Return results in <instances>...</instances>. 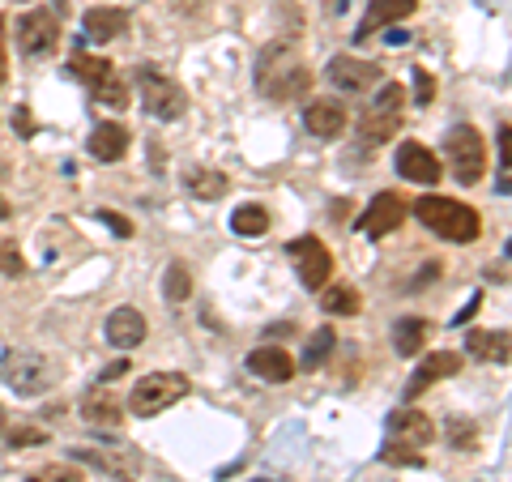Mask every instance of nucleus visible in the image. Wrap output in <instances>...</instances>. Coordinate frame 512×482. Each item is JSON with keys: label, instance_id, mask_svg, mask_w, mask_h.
<instances>
[{"label": "nucleus", "instance_id": "nucleus-35", "mask_svg": "<svg viewBox=\"0 0 512 482\" xmlns=\"http://www.w3.org/2000/svg\"><path fill=\"white\" fill-rule=\"evenodd\" d=\"M9 444L13 448H35V444H47V436H43L39 427H13L9 431Z\"/></svg>", "mask_w": 512, "mask_h": 482}, {"label": "nucleus", "instance_id": "nucleus-1", "mask_svg": "<svg viewBox=\"0 0 512 482\" xmlns=\"http://www.w3.org/2000/svg\"><path fill=\"white\" fill-rule=\"evenodd\" d=\"M414 218H419L427 231L448 239V244H474L478 231H483V222H478L470 205L448 201V197H419L414 201Z\"/></svg>", "mask_w": 512, "mask_h": 482}, {"label": "nucleus", "instance_id": "nucleus-3", "mask_svg": "<svg viewBox=\"0 0 512 482\" xmlns=\"http://www.w3.org/2000/svg\"><path fill=\"white\" fill-rule=\"evenodd\" d=\"M444 154H448V167H453L457 184L470 188V184L483 180V171H487V141H483V133H478L474 124L453 128V133L444 137Z\"/></svg>", "mask_w": 512, "mask_h": 482}, {"label": "nucleus", "instance_id": "nucleus-5", "mask_svg": "<svg viewBox=\"0 0 512 482\" xmlns=\"http://www.w3.org/2000/svg\"><path fill=\"white\" fill-rule=\"evenodd\" d=\"M180 397H188V376L180 372H150L137 380L133 397H128V410L141 414V419H154V414L171 410Z\"/></svg>", "mask_w": 512, "mask_h": 482}, {"label": "nucleus", "instance_id": "nucleus-29", "mask_svg": "<svg viewBox=\"0 0 512 482\" xmlns=\"http://www.w3.org/2000/svg\"><path fill=\"white\" fill-rule=\"evenodd\" d=\"M90 90H94V103H103V107H120V111L128 107V86L120 82V73H116V69H111V73L103 77V82H99V86H90Z\"/></svg>", "mask_w": 512, "mask_h": 482}, {"label": "nucleus", "instance_id": "nucleus-32", "mask_svg": "<svg viewBox=\"0 0 512 482\" xmlns=\"http://www.w3.org/2000/svg\"><path fill=\"white\" fill-rule=\"evenodd\" d=\"M26 482H86V474L73 470V465H43V470H35Z\"/></svg>", "mask_w": 512, "mask_h": 482}, {"label": "nucleus", "instance_id": "nucleus-15", "mask_svg": "<svg viewBox=\"0 0 512 482\" xmlns=\"http://www.w3.org/2000/svg\"><path fill=\"white\" fill-rule=\"evenodd\" d=\"M107 342L116 350H133L146 342V316H141L137 308H116L107 316Z\"/></svg>", "mask_w": 512, "mask_h": 482}, {"label": "nucleus", "instance_id": "nucleus-31", "mask_svg": "<svg viewBox=\"0 0 512 482\" xmlns=\"http://www.w3.org/2000/svg\"><path fill=\"white\" fill-rule=\"evenodd\" d=\"M0 273H5V278H22L26 273V261L13 239H0Z\"/></svg>", "mask_w": 512, "mask_h": 482}, {"label": "nucleus", "instance_id": "nucleus-12", "mask_svg": "<svg viewBox=\"0 0 512 482\" xmlns=\"http://www.w3.org/2000/svg\"><path fill=\"white\" fill-rule=\"evenodd\" d=\"M397 171H402L410 184H427V188L440 184V158L427 146H419V141H406V146L397 150Z\"/></svg>", "mask_w": 512, "mask_h": 482}, {"label": "nucleus", "instance_id": "nucleus-23", "mask_svg": "<svg viewBox=\"0 0 512 482\" xmlns=\"http://www.w3.org/2000/svg\"><path fill=\"white\" fill-rule=\"evenodd\" d=\"M184 188H188L197 201H218L222 192L231 188V180H227L222 171H214V167H188V171H184Z\"/></svg>", "mask_w": 512, "mask_h": 482}, {"label": "nucleus", "instance_id": "nucleus-17", "mask_svg": "<svg viewBox=\"0 0 512 482\" xmlns=\"http://www.w3.org/2000/svg\"><path fill=\"white\" fill-rule=\"evenodd\" d=\"M303 124H308V133L312 137H325V141H333V137H342V128H346V107L342 103H308L303 107Z\"/></svg>", "mask_w": 512, "mask_h": 482}, {"label": "nucleus", "instance_id": "nucleus-2", "mask_svg": "<svg viewBox=\"0 0 512 482\" xmlns=\"http://www.w3.org/2000/svg\"><path fill=\"white\" fill-rule=\"evenodd\" d=\"M137 90H141V103H146V111L154 120H180L188 111L184 86L171 82L158 64H141V69H137Z\"/></svg>", "mask_w": 512, "mask_h": 482}, {"label": "nucleus", "instance_id": "nucleus-25", "mask_svg": "<svg viewBox=\"0 0 512 482\" xmlns=\"http://www.w3.org/2000/svg\"><path fill=\"white\" fill-rule=\"evenodd\" d=\"M231 231L244 235V239H256L269 231V210L265 205H239V210L231 214Z\"/></svg>", "mask_w": 512, "mask_h": 482}, {"label": "nucleus", "instance_id": "nucleus-20", "mask_svg": "<svg viewBox=\"0 0 512 482\" xmlns=\"http://www.w3.org/2000/svg\"><path fill=\"white\" fill-rule=\"evenodd\" d=\"M466 350L478 363H508V333L504 329H474L466 337Z\"/></svg>", "mask_w": 512, "mask_h": 482}, {"label": "nucleus", "instance_id": "nucleus-8", "mask_svg": "<svg viewBox=\"0 0 512 482\" xmlns=\"http://www.w3.org/2000/svg\"><path fill=\"white\" fill-rule=\"evenodd\" d=\"M291 256H295L299 282L308 286V291H325V282L333 273V252L320 244L316 235H299V239H291Z\"/></svg>", "mask_w": 512, "mask_h": 482}, {"label": "nucleus", "instance_id": "nucleus-40", "mask_svg": "<svg viewBox=\"0 0 512 482\" xmlns=\"http://www.w3.org/2000/svg\"><path fill=\"white\" fill-rule=\"evenodd\" d=\"M9 214H13V205H9L5 197H0V218H9Z\"/></svg>", "mask_w": 512, "mask_h": 482}, {"label": "nucleus", "instance_id": "nucleus-38", "mask_svg": "<svg viewBox=\"0 0 512 482\" xmlns=\"http://www.w3.org/2000/svg\"><path fill=\"white\" fill-rule=\"evenodd\" d=\"M9 77V56H5V18H0V86Z\"/></svg>", "mask_w": 512, "mask_h": 482}, {"label": "nucleus", "instance_id": "nucleus-26", "mask_svg": "<svg viewBox=\"0 0 512 482\" xmlns=\"http://www.w3.org/2000/svg\"><path fill=\"white\" fill-rule=\"evenodd\" d=\"M320 308L333 316H355V312H363V299L355 286H329V291L320 295Z\"/></svg>", "mask_w": 512, "mask_h": 482}, {"label": "nucleus", "instance_id": "nucleus-34", "mask_svg": "<svg viewBox=\"0 0 512 482\" xmlns=\"http://www.w3.org/2000/svg\"><path fill=\"white\" fill-rule=\"evenodd\" d=\"M380 461H393V465H423V453L419 448H406V444H393V448H384Z\"/></svg>", "mask_w": 512, "mask_h": 482}, {"label": "nucleus", "instance_id": "nucleus-24", "mask_svg": "<svg viewBox=\"0 0 512 482\" xmlns=\"http://www.w3.org/2000/svg\"><path fill=\"white\" fill-rule=\"evenodd\" d=\"M427 337H431V325L419 316H406V320H397L393 325V346H397V355L402 359H414L419 350L427 346Z\"/></svg>", "mask_w": 512, "mask_h": 482}, {"label": "nucleus", "instance_id": "nucleus-16", "mask_svg": "<svg viewBox=\"0 0 512 482\" xmlns=\"http://www.w3.org/2000/svg\"><path fill=\"white\" fill-rule=\"evenodd\" d=\"M457 372H461V355H453V350H436V355H427L419 363V372H414V380L406 384V397H419L427 384L448 380V376H457Z\"/></svg>", "mask_w": 512, "mask_h": 482}, {"label": "nucleus", "instance_id": "nucleus-7", "mask_svg": "<svg viewBox=\"0 0 512 482\" xmlns=\"http://www.w3.org/2000/svg\"><path fill=\"white\" fill-rule=\"evenodd\" d=\"M73 457L94 465V470H103L116 482H137V474H141V457H137V448H128V444H90V448L82 444V448H73Z\"/></svg>", "mask_w": 512, "mask_h": 482}, {"label": "nucleus", "instance_id": "nucleus-30", "mask_svg": "<svg viewBox=\"0 0 512 482\" xmlns=\"http://www.w3.org/2000/svg\"><path fill=\"white\" fill-rule=\"evenodd\" d=\"M333 350V329L325 325V329H316L312 337H308V350H303V367H320V359H325Z\"/></svg>", "mask_w": 512, "mask_h": 482}, {"label": "nucleus", "instance_id": "nucleus-13", "mask_svg": "<svg viewBox=\"0 0 512 482\" xmlns=\"http://www.w3.org/2000/svg\"><path fill=\"white\" fill-rule=\"evenodd\" d=\"M389 436L393 444H406V448H423L431 444V436H436V427H431V419L423 410H397L393 419H389Z\"/></svg>", "mask_w": 512, "mask_h": 482}, {"label": "nucleus", "instance_id": "nucleus-10", "mask_svg": "<svg viewBox=\"0 0 512 482\" xmlns=\"http://www.w3.org/2000/svg\"><path fill=\"white\" fill-rule=\"evenodd\" d=\"M406 214H410V205L397 197V192H376V201L367 205L363 218H359V231L367 239H380V235H389V231L402 227Z\"/></svg>", "mask_w": 512, "mask_h": 482}, {"label": "nucleus", "instance_id": "nucleus-18", "mask_svg": "<svg viewBox=\"0 0 512 482\" xmlns=\"http://www.w3.org/2000/svg\"><path fill=\"white\" fill-rule=\"evenodd\" d=\"M414 5H419V0H372V5H367V18L359 22V39L376 35L380 26H393V22L410 18Z\"/></svg>", "mask_w": 512, "mask_h": 482}, {"label": "nucleus", "instance_id": "nucleus-14", "mask_svg": "<svg viewBox=\"0 0 512 482\" xmlns=\"http://www.w3.org/2000/svg\"><path fill=\"white\" fill-rule=\"evenodd\" d=\"M248 372L261 376L265 384H286V380H295V359L282 346H261L248 355Z\"/></svg>", "mask_w": 512, "mask_h": 482}, {"label": "nucleus", "instance_id": "nucleus-42", "mask_svg": "<svg viewBox=\"0 0 512 482\" xmlns=\"http://www.w3.org/2000/svg\"><path fill=\"white\" fill-rule=\"evenodd\" d=\"M256 482H261V478H256Z\"/></svg>", "mask_w": 512, "mask_h": 482}, {"label": "nucleus", "instance_id": "nucleus-36", "mask_svg": "<svg viewBox=\"0 0 512 482\" xmlns=\"http://www.w3.org/2000/svg\"><path fill=\"white\" fill-rule=\"evenodd\" d=\"M414 94H419V103H423V107H427L431 99H436V77H431L427 69L414 73Z\"/></svg>", "mask_w": 512, "mask_h": 482}, {"label": "nucleus", "instance_id": "nucleus-6", "mask_svg": "<svg viewBox=\"0 0 512 482\" xmlns=\"http://www.w3.org/2000/svg\"><path fill=\"white\" fill-rule=\"evenodd\" d=\"M0 380L22 397H39V393L52 389L56 376H52V363L43 355H35V350H9V355L0 359Z\"/></svg>", "mask_w": 512, "mask_h": 482}, {"label": "nucleus", "instance_id": "nucleus-28", "mask_svg": "<svg viewBox=\"0 0 512 482\" xmlns=\"http://www.w3.org/2000/svg\"><path fill=\"white\" fill-rule=\"evenodd\" d=\"M69 69H73V77H77V82H86V86H99L103 77H107L111 69H116V64H111V60H103V56H86V52H77V56L69 60Z\"/></svg>", "mask_w": 512, "mask_h": 482}, {"label": "nucleus", "instance_id": "nucleus-21", "mask_svg": "<svg viewBox=\"0 0 512 482\" xmlns=\"http://www.w3.org/2000/svg\"><path fill=\"white\" fill-rule=\"evenodd\" d=\"M128 150V128L124 124H99L90 133V154L99 158V163H116V158H124Z\"/></svg>", "mask_w": 512, "mask_h": 482}, {"label": "nucleus", "instance_id": "nucleus-9", "mask_svg": "<svg viewBox=\"0 0 512 482\" xmlns=\"http://www.w3.org/2000/svg\"><path fill=\"white\" fill-rule=\"evenodd\" d=\"M60 43V22L47 9H30L18 18V47L26 56H52Z\"/></svg>", "mask_w": 512, "mask_h": 482}, {"label": "nucleus", "instance_id": "nucleus-19", "mask_svg": "<svg viewBox=\"0 0 512 482\" xmlns=\"http://www.w3.org/2000/svg\"><path fill=\"white\" fill-rule=\"evenodd\" d=\"M128 13L124 9H86V39L94 43H111V39H120L128 35Z\"/></svg>", "mask_w": 512, "mask_h": 482}, {"label": "nucleus", "instance_id": "nucleus-22", "mask_svg": "<svg viewBox=\"0 0 512 482\" xmlns=\"http://www.w3.org/2000/svg\"><path fill=\"white\" fill-rule=\"evenodd\" d=\"M82 419L90 423V427H120L124 423V406L111 393H86V401H82Z\"/></svg>", "mask_w": 512, "mask_h": 482}, {"label": "nucleus", "instance_id": "nucleus-33", "mask_svg": "<svg viewBox=\"0 0 512 482\" xmlns=\"http://www.w3.org/2000/svg\"><path fill=\"white\" fill-rule=\"evenodd\" d=\"M448 440H453V448H474V440H478V427H474V423H461V419H453V423H448Z\"/></svg>", "mask_w": 512, "mask_h": 482}, {"label": "nucleus", "instance_id": "nucleus-11", "mask_svg": "<svg viewBox=\"0 0 512 482\" xmlns=\"http://www.w3.org/2000/svg\"><path fill=\"white\" fill-rule=\"evenodd\" d=\"M329 82L346 90V94H363L367 86L380 82V69L372 60H355V56H333L329 60Z\"/></svg>", "mask_w": 512, "mask_h": 482}, {"label": "nucleus", "instance_id": "nucleus-27", "mask_svg": "<svg viewBox=\"0 0 512 482\" xmlns=\"http://www.w3.org/2000/svg\"><path fill=\"white\" fill-rule=\"evenodd\" d=\"M192 295V269L184 261H171L163 273V299L167 303H184Z\"/></svg>", "mask_w": 512, "mask_h": 482}, {"label": "nucleus", "instance_id": "nucleus-39", "mask_svg": "<svg viewBox=\"0 0 512 482\" xmlns=\"http://www.w3.org/2000/svg\"><path fill=\"white\" fill-rule=\"evenodd\" d=\"M128 372V359H120V363H111V367H103V380H120Z\"/></svg>", "mask_w": 512, "mask_h": 482}, {"label": "nucleus", "instance_id": "nucleus-4", "mask_svg": "<svg viewBox=\"0 0 512 482\" xmlns=\"http://www.w3.org/2000/svg\"><path fill=\"white\" fill-rule=\"evenodd\" d=\"M402 107H406V86L402 82H384L380 94L363 111V137L372 141V146H384V141H393V133L402 128Z\"/></svg>", "mask_w": 512, "mask_h": 482}, {"label": "nucleus", "instance_id": "nucleus-41", "mask_svg": "<svg viewBox=\"0 0 512 482\" xmlns=\"http://www.w3.org/2000/svg\"><path fill=\"white\" fill-rule=\"evenodd\" d=\"M0 431H5V410H0Z\"/></svg>", "mask_w": 512, "mask_h": 482}, {"label": "nucleus", "instance_id": "nucleus-37", "mask_svg": "<svg viewBox=\"0 0 512 482\" xmlns=\"http://www.w3.org/2000/svg\"><path fill=\"white\" fill-rule=\"evenodd\" d=\"M99 218H103V222H107V227H111V231H116L120 239H128V235H133V222H128V218H120V214H111V210H103Z\"/></svg>", "mask_w": 512, "mask_h": 482}]
</instances>
